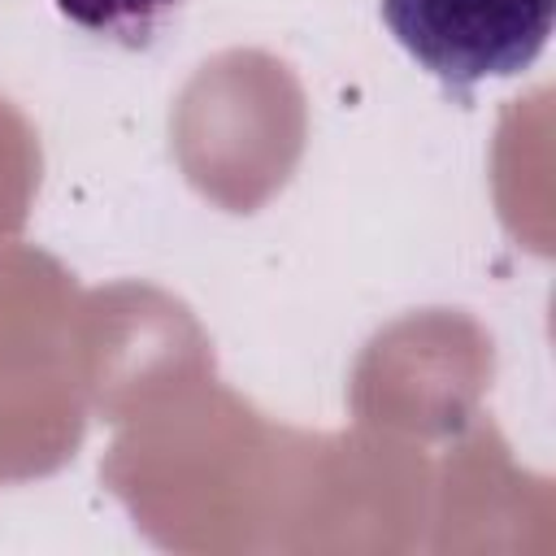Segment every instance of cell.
Wrapping results in <instances>:
<instances>
[{
	"label": "cell",
	"mask_w": 556,
	"mask_h": 556,
	"mask_svg": "<svg viewBox=\"0 0 556 556\" xmlns=\"http://www.w3.org/2000/svg\"><path fill=\"white\" fill-rule=\"evenodd\" d=\"M552 17L556 0H382L400 48L456 96L534 65Z\"/></svg>",
	"instance_id": "cell-1"
},
{
	"label": "cell",
	"mask_w": 556,
	"mask_h": 556,
	"mask_svg": "<svg viewBox=\"0 0 556 556\" xmlns=\"http://www.w3.org/2000/svg\"><path fill=\"white\" fill-rule=\"evenodd\" d=\"M74 26L122 43H143L182 0H52Z\"/></svg>",
	"instance_id": "cell-2"
}]
</instances>
